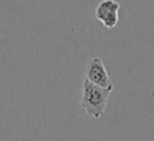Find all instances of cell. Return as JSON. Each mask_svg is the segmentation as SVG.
<instances>
[{
    "mask_svg": "<svg viewBox=\"0 0 154 141\" xmlns=\"http://www.w3.org/2000/svg\"><path fill=\"white\" fill-rule=\"evenodd\" d=\"M112 89L101 88L84 78L82 86L81 107L93 118L99 119L103 116Z\"/></svg>",
    "mask_w": 154,
    "mask_h": 141,
    "instance_id": "1",
    "label": "cell"
},
{
    "mask_svg": "<svg viewBox=\"0 0 154 141\" xmlns=\"http://www.w3.org/2000/svg\"><path fill=\"white\" fill-rule=\"evenodd\" d=\"M85 80H88L89 82H91L101 88L113 90L112 80L105 67L103 61L99 57H94L89 61L87 70H85Z\"/></svg>",
    "mask_w": 154,
    "mask_h": 141,
    "instance_id": "3",
    "label": "cell"
},
{
    "mask_svg": "<svg viewBox=\"0 0 154 141\" xmlns=\"http://www.w3.org/2000/svg\"><path fill=\"white\" fill-rule=\"evenodd\" d=\"M120 4L116 0H101L95 8V18L107 29L117 27L119 20Z\"/></svg>",
    "mask_w": 154,
    "mask_h": 141,
    "instance_id": "2",
    "label": "cell"
}]
</instances>
